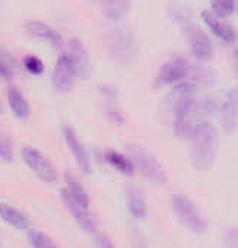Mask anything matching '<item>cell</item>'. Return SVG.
I'll use <instances>...</instances> for the list:
<instances>
[{
  "label": "cell",
  "instance_id": "7402d4cb",
  "mask_svg": "<svg viewBox=\"0 0 238 248\" xmlns=\"http://www.w3.org/2000/svg\"><path fill=\"white\" fill-rule=\"evenodd\" d=\"M238 0H210L212 14L218 18H228L237 11Z\"/></svg>",
  "mask_w": 238,
  "mask_h": 248
},
{
  "label": "cell",
  "instance_id": "9a60e30c",
  "mask_svg": "<svg viewBox=\"0 0 238 248\" xmlns=\"http://www.w3.org/2000/svg\"><path fill=\"white\" fill-rule=\"evenodd\" d=\"M102 6V14L105 19L111 22H118L130 9L132 0H92Z\"/></svg>",
  "mask_w": 238,
  "mask_h": 248
},
{
  "label": "cell",
  "instance_id": "4dcf8cb0",
  "mask_svg": "<svg viewBox=\"0 0 238 248\" xmlns=\"http://www.w3.org/2000/svg\"><path fill=\"white\" fill-rule=\"evenodd\" d=\"M232 64H234V72H235V75L238 76V47H237V50L234 51V57H232Z\"/></svg>",
  "mask_w": 238,
  "mask_h": 248
},
{
  "label": "cell",
  "instance_id": "44dd1931",
  "mask_svg": "<svg viewBox=\"0 0 238 248\" xmlns=\"http://www.w3.org/2000/svg\"><path fill=\"white\" fill-rule=\"evenodd\" d=\"M64 181H66V188H64V190H66L76 202H79L80 204L89 207V196H88L86 190L82 187V184L79 183V180H78L73 174L66 172Z\"/></svg>",
  "mask_w": 238,
  "mask_h": 248
},
{
  "label": "cell",
  "instance_id": "5bb4252c",
  "mask_svg": "<svg viewBox=\"0 0 238 248\" xmlns=\"http://www.w3.org/2000/svg\"><path fill=\"white\" fill-rule=\"evenodd\" d=\"M25 32L37 40H43V41H47L56 47H59L62 44V35L59 34V31H56L53 27L41 22V21H35V19H31L25 24Z\"/></svg>",
  "mask_w": 238,
  "mask_h": 248
},
{
  "label": "cell",
  "instance_id": "d4e9b609",
  "mask_svg": "<svg viewBox=\"0 0 238 248\" xmlns=\"http://www.w3.org/2000/svg\"><path fill=\"white\" fill-rule=\"evenodd\" d=\"M14 158H15L14 148H12L9 138L5 133L0 132V159L11 164V162H14Z\"/></svg>",
  "mask_w": 238,
  "mask_h": 248
},
{
  "label": "cell",
  "instance_id": "4316f807",
  "mask_svg": "<svg viewBox=\"0 0 238 248\" xmlns=\"http://www.w3.org/2000/svg\"><path fill=\"white\" fill-rule=\"evenodd\" d=\"M99 93L102 96V99L110 105V104H114L117 96H118V92L117 89L112 86V85H102L101 89H99Z\"/></svg>",
  "mask_w": 238,
  "mask_h": 248
},
{
  "label": "cell",
  "instance_id": "f546056e",
  "mask_svg": "<svg viewBox=\"0 0 238 248\" xmlns=\"http://www.w3.org/2000/svg\"><path fill=\"white\" fill-rule=\"evenodd\" d=\"M95 244H96L98 248H114V245L110 241V238L102 235V233H98V232L95 233Z\"/></svg>",
  "mask_w": 238,
  "mask_h": 248
},
{
  "label": "cell",
  "instance_id": "ac0fdd59",
  "mask_svg": "<svg viewBox=\"0 0 238 248\" xmlns=\"http://www.w3.org/2000/svg\"><path fill=\"white\" fill-rule=\"evenodd\" d=\"M0 217L15 229L27 231L30 228V219L22 212H19L18 209H15L9 204L0 203Z\"/></svg>",
  "mask_w": 238,
  "mask_h": 248
},
{
  "label": "cell",
  "instance_id": "1f68e13d",
  "mask_svg": "<svg viewBox=\"0 0 238 248\" xmlns=\"http://www.w3.org/2000/svg\"><path fill=\"white\" fill-rule=\"evenodd\" d=\"M3 112V104H2V99H0V114Z\"/></svg>",
  "mask_w": 238,
  "mask_h": 248
},
{
  "label": "cell",
  "instance_id": "9c48e42d",
  "mask_svg": "<svg viewBox=\"0 0 238 248\" xmlns=\"http://www.w3.org/2000/svg\"><path fill=\"white\" fill-rule=\"evenodd\" d=\"M60 199L64 203V206L69 210V213L72 215V217L78 222V225L83 231H86V232H89L92 235H95L98 232L96 223H95L92 215L89 213V207H86V206L80 204L79 202H76L66 190L60 191Z\"/></svg>",
  "mask_w": 238,
  "mask_h": 248
},
{
  "label": "cell",
  "instance_id": "d6986e66",
  "mask_svg": "<svg viewBox=\"0 0 238 248\" xmlns=\"http://www.w3.org/2000/svg\"><path fill=\"white\" fill-rule=\"evenodd\" d=\"M8 104H9L11 111L14 112L15 117H18L19 120L28 118L31 108H30V104L27 102L25 96L22 95V92L18 88L11 86L8 89Z\"/></svg>",
  "mask_w": 238,
  "mask_h": 248
},
{
  "label": "cell",
  "instance_id": "30bf717a",
  "mask_svg": "<svg viewBox=\"0 0 238 248\" xmlns=\"http://www.w3.org/2000/svg\"><path fill=\"white\" fill-rule=\"evenodd\" d=\"M75 70L72 67V64L69 63L66 54H62L53 69V75H51V83L53 88L57 93H69L73 89L75 85Z\"/></svg>",
  "mask_w": 238,
  "mask_h": 248
},
{
  "label": "cell",
  "instance_id": "7a4b0ae2",
  "mask_svg": "<svg viewBox=\"0 0 238 248\" xmlns=\"http://www.w3.org/2000/svg\"><path fill=\"white\" fill-rule=\"evenodd\" d=\"M105 46L110 59L120 64L129 66L138 56V43L132 31L127 28H112L107 32Z\"/></svg>",
  "mask_w": 238,
  "mask_h": 248
},
{
  "label": "cell",
  "instance_id": "e0dca14e",
  "mask_svg": "<svg viewBox=\"0 0 238 248\" xmlns=\"http://www.w3.org/2000/svg\"><path fill=\"white\" fill-rule=\"evenodd\" d=\"M104 161L105 164H108L114 171L125 174V175H132L135 172V165L132 162V159L129 158V155H123L120 152L115 151H105L104 152Z\"/></svg>",
  "mask_w": 238,
  "mask_h": 248
},
{
  "label": "cell",
  "instance_id": "603a6c76",
  "mask_svg": "<svg viewBox=\"0 0 238 248\" xmlns=\"http://www.w3.org/2000/svg\"><path fill=\"white\" fill-rule=\"evenodd\" d=\"M14 73H15V60H14V57L8 51L0 48V78L9 80V79L14 78Z\"/></svg>",
  "mask_w": 238,
  "mask_h": 248
},
{
  "label": "cell",
  "instance_id": "5b68a950",
  "mask_svg": "<svg viewBox=\"0 0 238 248\" xmlns=\"http://www.w3.org/2000/svg\"><path fill=\"white\" fill-rule=\"evenodd\" d=\"M22 159L24 162L30 167V170L44 183L48 184H54L59 178L56 168L53 167V164L35 148L32 146H25L22 148Z\"/></svg>",
  "mask_w": 238,
  "mask_h": 248
},
{
  "label": "cell",
  "instance_id": "ffe728a7",
  "mask_svg": "<svg viewBox=\"0 0 238 248\" xmlns=\"http://www.w3.org/2000/svg\"><path fill=\"white\" fill-rule=\"evenodd\" d=\"M127 209H129V213L138 220L146 217V213H148L146 202L142 197V193L139 191L138 187L130 186L127 190Z\"/></svg>",
  "mask_w": 238,
  "mask_h": 248
},
{
  "label": "cell",
  "instance_id": "2e32d148",
  "mask_svg": "<svg viewBox=\"0 0 238 248\" xmlns=\"http://www.w3.org/2000/svg\"><path fill=\"white\" fill-rule=\"evenodd\" d=\"M186 80L190 82L191 85H194L196 89L199 86L209 88V86L215 85L216 76H215V72L212 69H209L207 66H203V64H190L189 76H187Z\"/></svg>",
  "mask_w": 238,
  "mask_h": 248
},
{
  "label": "cell",
  "instance_id": "cb8c5ba5",
  "mask_svg": "<svg viewBox=\"0 0 238 248\" xmlns=\"http://www.w3.org/2000/svg\"><path fill=\"white\" fill-rule=\"evenodd\" d=\"M28 238L34 248H59L56 245V242L48 235H46L40 231H30Z\"/></svg>",
  "mask_w": 238,
  "mask_h": 248
},
{
  "label": "cell",
  "instance_id": "6da1fadb",
  "mask_svg": "<svg viewBox=\"0 0 238 248\" xmlns=\"http://www.w3.org/2000/svg\"><path fill=\"white\" fill-rule=\"evenodd\" d=\"M191 164L197 171H207L213 167L219 148V138L212 124L206 126L191 139Z\"/></svg>",
  "mask_w": 238,
  "mask_h": 248
},
{
  "label": "cell",
  "instance_id": "3957f363",
  "mask_svg": "<svg viewBox=\"0 0 238 248\" xmlns=\"http://www.w3.org/2000/svg\"><path fill=\"white\" fill-rule=\"evenodd\" d=\"M127 154L135 165V170H138L145 178L159 186H164L168 181L164 167L146 148L133 145L127 148Z\"/></svg>",
  "mask_w": 238,
  "mask_h": 248
},
{
  "label": "cell",
  "instance_id": "ba28073f",
  "mask_svg": "<svg viewBox=\"0 0 238 248\" xmlns=\"http://www.w3.org/2000/svg\"><path fill=\"white\" fill-rule=\"evenodd\" d=\"M190 63L183 57H173L162 63L158 72L159 85H178L184 82L189 76Z\"/></svg>",
  "mask_w": 238,
  "mask_h": 248
},
{
  "label": "cell",
  "instance_id": "f1b7e54d",
  "mask_svg": "<svg viewBox=\"0 0 238 248\" xmlns=\"http://www.w3.org/2000/svg\"><path fill=\"white\" fill-rule=\"evenodd\" d=\"M223 242L228 248H238V228L229 229L223 235Z\"/></svg>",
  "mask_w": 238,
  "mask_h": 248
},
{
  "label": "cell",
  "instance_id": "52a82bcc",
  "mask_svg": "<svg viewBox=\"0 0 238 248\" xmlns=\"http://www.w3.org/2000/svg\"><path fill=\"white\" fill-rule=\"evenodd\" d=\"M64 54L78 79H88L91 76V59L88 50L79 40H70L66 46Z\"/></svg>",
  "mask_w": 238,
  "mask_h": 248
},
{
  "label": "cell",
  "instance_id": "8fae6325",
  "mask_svg": "<svg viewBox=\"0 0 238 248\" xmlns=\"http://www.w3.org/2000/svg\"><path fill=\"white\" fill-rule=\"evenodd\" d=\"M219 118L222 129L226 133L234 132L238 127V85L232 86L223 101L221 102V109H219Z\"/></svg>",
  "mask_w": 238,
  "mask_h": 248
},
{
  "label": "cell",
  "instance_id": "4fadbf2b",
  "mask_svg": "<svg viewBox=\"0 0 238 248\" xmlns=\"http://www.w3.org/2000/svg\"><path fill=\"white\" fill-rule=\"evenodd\" d=\"M202 19L205 22V25L209 28V31L222 43L225 44H232L237 40V34L235 30L225 21H222V18H218L216 15H213L209 11H203L202 12Z\"/></svg>",
  "mask_w": 238,
  "mask_h": 248
},
{
  "label": "cell",
  "instance_id": "277c9868",
  "mask_svg": "<svg viewBox=\"0 0 238 248\" xmlns=\"http://www.w3.org/2000/svg\"><path fill=\"white\" fill-rule=\"evenodd\" d=\"M171 206L173 210L175 213V216L178 217V220L191 232L194 233H202L206 231V220L202 216V213L199 212V209L194 206V203L183 196V194H175L171 199Z\"/></svg>",
  "mask_w": 238,
  "mask_h": 248
},
{
  "label": "cell",
  "instance_id": "7c38bea8",
  "mask_svg": "<svg viewBox=\"0 0 238 248\" xmlns=\"http://www.w3.org/2000/svg\"><path fill=\"white\" fill-rule=\"evenodd\" d=\"M63 138H64V142H66L70 154L73 155L76 165L80 170V172L85 175H89L91 170H92L91 168V159H89V155H88L85 146L82 145L80 139L78 138L76 132L72 127L66 126V127H63Z\"/></svg>",
  "mask_w": 238,
  "mask_h": 248
},
{
  "label": "cell",
  "instance_id": "83f0119b",
  "mask_svg": "<svg viewBox=\"0 0 238 248\" xmlns=\"http://www.w3.org/2000/svg\"><path fill=\"white\" fill-rule=\"evenodd\" d=\"M107 115H108V118L114 124H123L125 123V115H123V112L120 111V108H118L115 104L107 105Z\"/></svg>",
  "mask_w": 238,
  "mask_h": 248
},
{
  "label": "cell",
  "instance_id": "8992f818",
  "mask_svg": "<svg viewBox=\"0 0 238 248\" xmlns=\"http://www.w3.org/2000/svg\"><path fill=\"white\" fill-rule=\"evenodd\" d=\"M183 30L189 43V47L193 56L200 62H207L213 56V43L212 40L194 24L183 21Z\"/></svg>",
  "mask_w": 238,
  "mask_h": 248
},
{
  "label": "cell",
  "instance_id": "484cf974",
  "mask_svg": "<svg viewBox=\"0 0 238 248\" xmlns=\"http://www.w3.org/2000/svg\"><path fill=\"white\" fill-rule=\"evenodd\" d=\"M24 66L31 75H41L44 70V63L37 56H27L24 59Z\"/></svg>",
  "mask_w": 238,
  "mask_h": 248
}]
</instances>
